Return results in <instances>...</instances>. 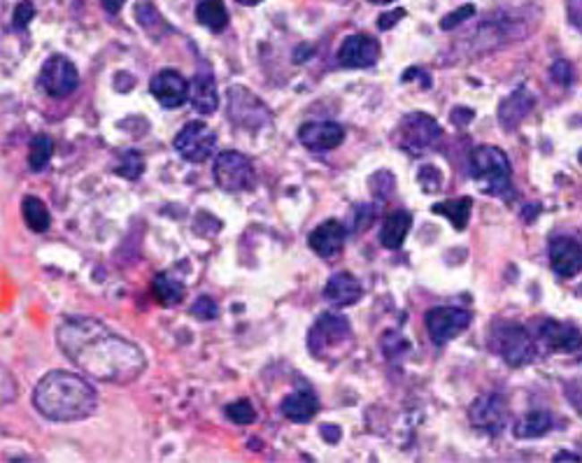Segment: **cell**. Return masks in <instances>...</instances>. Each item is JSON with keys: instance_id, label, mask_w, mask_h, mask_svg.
<instances>
[{"instance_id": "cell-36", "label": "cell", "mask_w": 582, "mask_h": 463, "mask_svg": "<svg viewBox=\"0 0 582 463\" xmlns=\"http://www.w3.org/2000/svg\"><path fill=\"white\" fill-rule=\"evenodd\" d=\"M372 219H375V210H372L371 205H359V210H356L355 231H366L372 224Z\"/></svg>"}, {"instance_id": "cell-20", "label": "cell", "mask_w": 582, "mask_h": 463, "mask_svg": "<svg viewBox=\"0 0 582 463\" xmlns=\"http://www.w3.org/2000/svg\"><path fill=\"white\" fill-rule=\"evenodd\" d=\"M279 410H282V415H285L289 422L305 424L320 410V399H317L312 391H308V389H298V391H291V394L285 396Z\"/></svg>"}, {"instance_id": "cell-40", "label": "cell", "mask_w": 582, "mask_h": 463, "mask_svg": "<svg viewBox=\"0 0 582 463\" xmlns=\"http://www.w3.org/2000/svg\"><path fill=\"white\" fill-rule=\"evenodd\" d=\"M554 461H582V457H578L573 452H559L554 454Z\"/></svg>"}, {"instance_id": "cell-1", "label": "cell", "mask_w": 582, "mask_h": 463, "mask_svg": "<svg viewBox=\"0 0 582 463\" xmlns=\"http://www.w3.org/2000/svg\"><path fill=\"white\" fill-rule=\"evenodd\" d=\"M58 349L93 380L131 384L145 371V354L135 342L93 317H65L56 329Z\"/></svg>"}, {"instance_id": "cell-14", "label": "cell", "mask_w": 582, "mask_h": 463, "mask_svg": "<svg viewBox=\"0 0 582 463\" xmlns=\"http://www.w3.org/2000/svg\"><path fill=\"white\" fill-rule=\"evenodd\" d=\"M298 140L310 151H331L345 142V128L336 122H308L298 128Z\"/></svg>"}, {"instance_id": "cell-35", "label": "cell", "mask_w": 582, "mask_h": 463, "mask_svg": "<svg viewBox=\"0 0 582 463\" xmlns=\"http://www.w3.org/2000/svg\"><path fill=\"white\" fill-rule=\"evenodd\" d=\"M550 75H552V80L557 81V84H561V87H569L570 81H573V68H570L569 61L559 58L557 64L552 65V70H550Z\"/></svg>"}, {"instance_id": "cell-8", "label": "cell", "mask_w": 582, "mask_h": 463, "mask_svg": "<svg viewBox=\"0 0 582 463\" xmlns=\"http://www.w3.org/2000/svg\"><path fill=\"white\" fill-rule=\"evenodd\" d=\"M40 87L52 99H68L80 87V73L75 64L61 54L49 56L40 70Z\"/></svg>"}, {"instance_id": "cell-16", "label": "cell", "mask_w": 582, "mask_h": 463, "mask_svg": "<svg viewBox=\"0 0 582 463\" xmlns=\"http://www.w3.org/2000/svg\"><path fill=\"white\" fill-rule=\"evenodd\" d=\"M345 236H347V231H345L343 221L326 219L324 224H320V227L310 233V249H312L317 256H321V259H333V256H338L343 252Z\"/></svg>"}, {"instance_id": "cell-34", "label": "cell", "mask_w": 582, "mask_h": 463, "mask_svg": "<svg viewBox=\"0 0 582 463\" xmlns=\"http://www.w3.org/2000/svg\"><path fill=\"white\" fill-rule=\"evenodd\" d=\"M35 14V7L30 0H23V3H19L17 7H14V17H12V26L17 30H23L26 26L30 23V19H33Z\"/></svg>"}, {"instance_id": "cell-29", "label": "cell", "mask_w": 582, "mask_h": 463, "mask_svg": "<svg viewBox=\"0 0 582 463\" xmlns=\"http://www.w3.org/2000/svg\"><path fill=\"white\" fill-rule=\"evenodd\" d=\"M115 173L122 175V177H126V180H138L140 175L145 173V159L140 157V154L135 150L124 151L122 163L116 166Z\"/></svg>"}, {"instance_id": "cell-27", "label": "cell", "mask_w": 582, "mask_h": 463, "mask_svg": "<svg viewBox=\"0 0 582 463\" xmlns=\"http://www.w3.org/2000/svg\"><path fill=\"white\" fill-rule=\"evenodd\" d=\"M21 212H23V221L29 224L30 231H35V233L49 231L52 215H49V210H47V205L42 203L40 198H35V196L23 198Z\"/></svg>"}, {"instance_id": "cell-11", "label": "cell", "mask_w": 582, "mask_h": 463, "mask_svg": "<svg viewBox=\"0 0 582 463\" xmlns=\"http://www.w3.org/2000/svg\"><path fill=\"white\" fill-rule=\"evenodd\" d=\"M468 419L477 431L483 433H501L508 426V406L506 400L496 394L477 396L468 407Z\"/></svg>"}, {"instance_id": "cell-22", "label": "cell", "mask_w": 582, "mask_h": 463, "mask_svg": "<svg viewBox=\"0 0 582 463\" xmlns=\"http://www.w3.org/2000/svg\"><path fill=\"white\" fill-rule=\"evenodd\" d=\"M410 227H413V217L403 212V210H396L391 212L387 219L382 221V228H380V243L387 249H398L403 244V240L410 233Z\"/></svg>"}, {"instance_id": "cell-38", "label": "cell", "mask_w": 582, "mask_h": 463, "mask_svg": "<svg viewBox=\"0 0 582 463\" xmlns=\"http://www.w3.org/2000/svg\"><path fill=\"white\" fill-rule=\"evenodd\" d=\"M321 435H324L329 442H336L340 441V429H336L331 424H326V426H321Z\"/></svg>"}, {"instance_id": "cell-2", "label": "cell", "mask_w": 582, "mask_h": 463, "mask_svg": "<svg viewBox=\"0 0 582 463\" xmlns=\"http://www.w3.org/2000/svg\"><path fill=\"white\" fill-rule=\"evenodd\" d=\"M33 406L52 422H81L98 407V391L77 373L52 371L35 387Z\"/></svg>"}, {"instance_id": "cell-12", "label": "cell", "mask_w": 582, "mask_h": 463, "mask_svg": "<svg viewBox=\"0 0 582 463\" xmlns=\"http://www.w3.org/2000/svg\"><path fill=\"white\" fill-rule=\"evenodd\" d=\"M380 42L366 33L347 35L338 49V64L343 68H371L378 64Z\"/></svg>"}, {"instance_id": "cell-25", "label": "cell", "mask_w": 582, "mask_h": 463, "mask_svg": "<svg viewBox=\"0 0 582 463\" xmlns=\"http://www.w3.org/2000/svg\"><path fill=\"white\" fill-rule=\"evenodd\" d=\"M151 291L157 296V301L166 307L180 305L184 298V284L180 279H175L168 272H158L154 282H151Z\"/></svg>"}, {"instance_id": "cell-5", "label": "cell", "mask_w": 582, "mask_h": 463, "mask_svg": "<svg viewBox=\"0 0 582 463\" xmlns=\"http://www.w3.org/2000/svg\"><path fill=\"white\" fill-rule=\"evenodd\" d=\"M215 182L224 192H247L256 182L254 163L240 151H221L215 159Z\"/></svg>"}, {"instance_id": "cell-3", "label": "cell", "mask_w": 582, "mask_h": 463, "mask_svg": "<svg viewBox=\"0 0 582 463\" xmlns=\"http://www.w3.org/2000/svg\"><path fill=\"white\" fill-rule=\"evenodd\" d=\"M468 168H471V177L480 192L489 193V196H510V180L512 170L510 161L499 147L494 145H480L471 151L468 157Z\"/></svg>"}, {"instance_id": "cell-39", "label": "cell", "mask_w": 582, "mask_h": 463, "mask_svg": "<svg viewBox=\"0 0 582 463\" xmlns=\"http://www.w3.org/2000/svg\"><path fill=\"white\" fill-rule=\"evenodd\" d=\"M124 3H126V0H100V5L110 12V14H116V12L122 10Z\"/></svg>"}, {"instance_id": "cell-42", "label": "cell", "mask_w": 582, "mask_h": 463, "mask_svg": "<svg viewBox=\"0 0 582 463\" xmlns=\"http://www.w3.org/2000/svg\"><path fill=\"white\" fill-rule=\"evenodd\" d=\"M375 5H387V3H394V0H371Z\"/></svg>"}, {"instance_id": "cell-32", "label": "cell", "mask_w": 582, "mask_h": 463, "mask_svg": "<svg viewBox=\"0 0 582 463\" xmlns=\"http://www.w3.org/2000/svg\"><path fill=\"white\" fill-rule=\"evenodd\" d=\"M217 313H219V307H217V303L212 301L210 296H198L192 305L193 317L203 319V322H208V319H215Z\"/></svg>"}, {"instance_id": "cell-7", "label": "cell", "mask_w": 582, "mask_h": 463, "mask_svg": "<svg viewBox=\"0 0 582 463\" xmlns=\"http://www.w3.org/2000/svg\"><path fill=\"white\" fill-rule=\"evenodd\" d=\"M173 147L184 161L203 163L208 161L210 154L215 151L217 133L208 126V124L189 122L182 126L180 133L175 135Z\"/></svg>"}, {"instance_id": "cell-13", "label": "cell", "mask_w": 582, "mask_h": 463, "mask_svg": "<svg viewBox=\"0 0 582 463\" xmlns=\"http://www.w3.org/2000/svg\"><path fill=\"white\" fill-rule=\"evenodd\" d=\"M150 91L163 107L175 110V107H180V105H184L189 100V81L177 70L166 68L158 70L157 75L151 77Z\"/></svg>"}, {"instance_id": "cell-10", "label": "cell", "mask_w": 582, "mask_h": 463, "mask_svg": "<svg viewBox=\"0 0 582 463\" xmlns=\"http://www.w3.org/2000/svg\"><path fill=\"white\" fill-rule=\"evenodd\" d=\"M352 330H349V322L340 314H320V319L314 322L312 329L308 333V347L310 352L321 359L329 349L340 347L345 340H349Z\"/></svg>"}, {"instance_id": "cell-28", "label": "cell", "mask_w": 582, "mask_h": 463, "mask_svg": "<svg viewBox=\"0 0 582 463\" xmlns=\"http://www.w3.org/2000/svg\"><path fill=\"white\" fill-rule=\"evenodd\" d=\"M52 154H54V140L47 133L35 135V138L30 140V147H29L30 170H35V173L45 170L47 166H49V161H52Z\"/></svg>"}, {"instance_id": "cell-30", "label": "cell", "mask_w": 582, "mask_h": 463, "mask_svg": "<svg viewBox=\"0 0 582 463\" xmlns=\"http://www.w3.org/2000/svg\"><path fill=\"white\" fill-rule=\"evenodd\" d=\"M227 417L231 419L233 424H238V426H247L256 419V410L247 399L233 400L231 406H227Z\"/></svg>"}, {"instance_id": "cell-18", "label": "cell", "mask_w": 582, "mask_h": 463, "mask_svg": "<svg viewBox=\"0 0 582 463\" xmlns=\"http://www.w3.org/2000/svg\"><path fill=\"white\" fill-rule=\"evenodd\" d=\"M364 289L352 272H336L324 287V298L336 307H349L361 301Z\"/></svg>"}, {"instance_id": "cell-17", "label": "cell", "mask_w": 582, "mask_h": 463, "mask_svg": "<svg viewBox=\"0 0 582 463\" xmlns=\"http://www.w3.org/2000/svg\"><path fill=\"white\" fill-rule=\"evenodd\" d=\"M541 340L547 349L552 352H578L582 349V333L576 326L557 322V319H545L538 329Z\"/></svg>"}, {"instance_id": "cell-6", "label": "cell", "mask_w": 582, "mask_h": 463, "mask_svg": "<svg viewBox=\"0 0 582 463\" xmlns=\"http://www.w3.org/2000/svg\"><path fill=\"white\" fill-rule=\"evenodd\" d=\"M494 349L512 368H522L531 364L535 356V345L529 330L519 324H501L494 330Z\"/></svg>"}, {"instance_id": "cell-24", "label": "cell", "mask_w": 582, "mask_h": 463, "mask_svg": "<svg viewBox=\"0 0 582 463\" xmlns=\"http://www.w3.org/2000/svg\"><path fill=\"white\" fill-rule=\"evenodd\" d=\"M471 210H473V201L468 196L454 198V201H442V203H436L431 208L433 215H441L452 224L457 231H464L468 219H471Z\"/></svg>"}, {"instance_id": "cell-26", "label": "cell", "mask_w": 582, "mask_h": 463, "mask_svg": "<svg viewBox=\"0 0 582 463\" xmlns=\"http://www.w3.org/2000/svg\"><path fill=\"white\" fill-rule=\"evenodd\" d=\"M196 19L198 23H203L205 29L219 33V30L227 29L228 23L227 5L221 0H201L196 5Z\"/></svg>"}, {"instance_id": "cell-33", "label": "cell", "mask_w": 582, "mask_h": 463, "mask_svg": "<svg viewBox=\"0 0 582 463\" xmlns=\"http://www.w3.org/2000/svg\"><path fill=\"white\" fill-rule=\"evenodd\" d=\"M473 14H475V7H473V5H461L459 10L449 12L448 17L442 19V21H441V29H442V30H452V29H457V26H459V23H464L466 19H471Z\"/></svg>"}, {"instance_id": "cell-4", "label": "cell", "mask_w": 582, "mask_h": 463, "mask_svg": "<svg viewBox=\"0 0 582 463\" xmlns=\"http://www.w3.org/2000/svg\"><path fill=\"white\" fill-rule=\"evenodd\" d=\"M394 138L396 145L403 151L413 154V157H422L441 142L442 128L433 116L424 115V112H410L396 126Z\"/></svg>"}, {"instance_id": "cell-19", "label": "cell", "mask_w": 582, "mask_h": 463, "mask_svg": "<svg viewBox=\"0 0 582 463\" xmlns=\"http://www.w3.org/2000/svg\"><path fill=\"white\" fill-rule=\"evenodd\" d=\"M189 100H192L193 110L201 115H212L219 107V93H217V81L212 73L201 70L196 73L189 84Z\"/></svg>"}, {"instance_id": "cell-41", "label": "cell", "mask_w": 582, "mask_h": 463, "mask_svg": "<svg viewBox=\"0 0 582 463\" xmlns=\"http://www.w3.org/2000/svg\"><path fill=\"white\" fill-rule=\"evenodd\" d=\"M240 5H247V7H254V5H259V3H261V0H238Z\"/></svg>"}, {"instance_id": "cell-21", "label": "cell", "mask_w": 582, "mask_h": 463, "mask_svg": "<svg viewBox=\"0 0 582 463\" xmlns=\"http://www.w3.org/2000/svg\"><path fill=\"white\" fill-rule=\"evenodd\" d=\"M534 96H531L529 89H518V91H512L499 107V124L506 131H512V128H518L522 124V119L531 112L534 107Z\"/></svg>"}, {"instance_id": "cell-15", "label": "cell", "mask_w": 582, "mask_h": 463, "mask_svg": "<svg viewBox=\"0 0 582 463\" xmlns=\"http://www.w3.org/2000/svg\"><path fill=\"white\" fill-rule=\"evenodd\" d=\"M550 266L561 279L576 278L582 270V247L573 237H554L550 243Z\"/></svg>"}, {"instance_id": "cell-23", "label": "cell", "mask_w": 582, "mask_h": 463, "mask_svg": "<svg viewBox=\"0 0 582 463\" xmlns=\"http://www.w3.org/2000/svg\"><path fill=\"white\" fill-rule=\"evenodd\" d=\"M552 429V417H550V412L545 410H534L529 415H524L518 424H515V438L519 441H535V438H543L545 433H550Z\"/></svg>"}, {"instance_id": "cell-31", "label": "cell", "mask_w": 582, "mask_h": 463, "mask_svg": "<svg viewBox=\"0 0 582 463\" xmlns=\"http://www.w3.org/2000/svg\"><path fill=\"white\" fill-rule=\"evenodd\" d=\"M417 180H419V184H422V189H424L426 193L438 192V189L442 186V175H441V170L436 168V166H422V168H419Z\"/></svg>"}, {"instance_id": "cell-9", "label": "cell", "mask_w": 582, "mask_h": 463, "mask_svg": "<svg viewBox=\"0 0 582 463\" xmlns=\"http://www.w3.org/2000/svg\"><path fill=\"white\" fill-rule=\"evenodd\" d=\"M424 324L426 330H429L431 342L442 347V345H448L449 340H454V338L471 326V314L461 310V307L441 305L426 313Z\"/></svg>"}, {"instance_id": "cell-37", "label": "cell", "mask_w": 582, "mask_h": 463, "mask_svg": "<svg viewBox=\"0 0 582 463\" xmlns=\"http://www.w3.org/2000/svg\"><path fill=\"white\" fill-rule=\"evenodd\" d=\"M406 17V10H394V12H387V14H382V17L378 19V29L380 30H389L394 23H398L401 19Z\"/></svg>"}]
</instances>
